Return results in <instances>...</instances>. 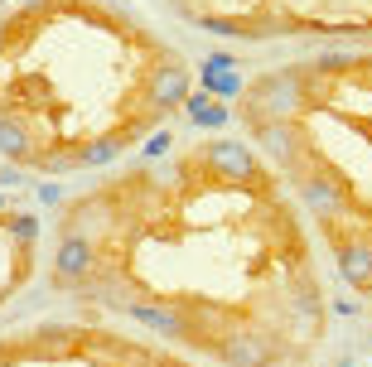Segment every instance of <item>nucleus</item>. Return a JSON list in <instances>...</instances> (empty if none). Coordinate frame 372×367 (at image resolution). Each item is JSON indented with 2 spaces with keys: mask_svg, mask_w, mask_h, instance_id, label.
<instances>
[{
  "mask_svg": "<svg viewBox=\"0 0 372 367\" xmlns=\"http://www.w3.org/2000/svg\"><path fill=\"white\" fill-rule=\"evenodd\" d=\"M193 121H203V126H213V121H222V106H213L208 97H193Z\"/></svg>",
  "mask_w": 372,
  "mask_h": 367,
  "instance_id": "nucleus-1",
  "label": "nucleus"
}]
</instances>
